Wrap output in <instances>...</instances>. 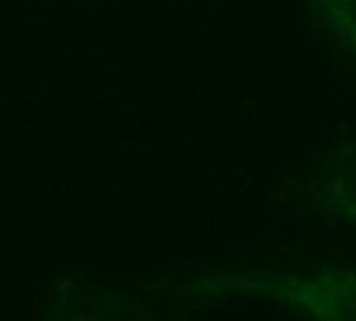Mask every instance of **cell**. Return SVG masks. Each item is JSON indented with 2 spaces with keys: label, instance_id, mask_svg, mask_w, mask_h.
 Wrapping results in <instances>:
<instances>
[{
  "label": "cell",
  "instance_id": "cell-1",
  "mask_svg": "<svg viewBox=\"0 0 356 321\" xmlns=\"http://www.w3.org/2000/svg\"><path fill=\"white\" fill-rule=\"evenodd\" d=\"M187 301H263L304 321H356V266H225L181 277Z\"/></svg>",
  "mask_w": 356,
  "mask_h": 321
},
{
  "label": "cell",
  "instance_id": "cell-2",
  "mask_svg": "<svg viewBox=\"0 0 356 321\" xmlns=\"http://www.w3.org/2000/svg\"><path fill=\"white\" fill-rule=\"evenodd\" d=\"M38 321H167L149 304L123 289L58 281L41 304Z\"/></svg>",
  "mask_w": 356,
  "mask_h": 321
},
{
  "label": "cell",
  "instance_id": "cell-3",
  "mask_svg": "<svg viewBox=\"0 0 356 321\" xmlns=\"http://www.w3.org/2000/svg\"><path fill=\"white\" fill-rule=\"evenodd\" d=\"M295 199L321 216L356 228V140L333 146L295 181Z\"/></svg>",
  "mask_w": 356,
  "mask_h": 321
},
{
  "label": "cell",
  "instance_id": "cell-4",
  "mask_svg": "<svg viewBox=\"0 0 356 321\" xmlns=\"http://www.w3.org/2000/svg\"><path fill=\"white\" fill-rule=\"evenodd\" d=\"M327 38L348 58H356V0H309Z\"/></svg>",
  "mask_w": 356,
  "mask_h": 321
}]
</instances>
